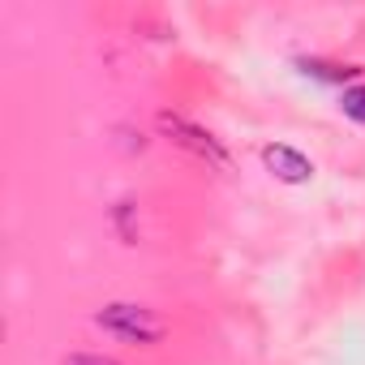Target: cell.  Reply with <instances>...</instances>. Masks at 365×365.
I'll use <instances>...</instances> for the list:
<instances>
[{
  "label": "cell",
  "mask_w": 365,
  "mask_h": 365,
  "mask_svg": "<svg viewBox=\"0 0 365 365\" xmlns=\"http://www.w3.org/2000/svg\"><path fill=\"white\" fill-rule=\"evenodd\" d=\"M95 322H99L108 335L129 339V344H155V339L168 331V327H163V318H159L155 309H146V305H129V301L103 305V309L95 314Z\"/></svg>",
  "instance_id": "1"
},
{
  "label": "cell",
  "mask_w": 365,
  "mask_h": 365,
  "mask_svg": "<svg viewBox=\"0 0 365 365\" xmlns=\"http://www.w3.org/2000/svg\"><path fill=\"white\" fill-rule=\"evenodd\" d=\"M159 125L180 142V146H190L194 155H202V159H211V163H220V168H228V150L207 133V129H198V125H190L185 116H172V112H163L159 116Z\"/></svg>",
  "instance_id": "2"
},
{
  "label": "cell",
  "mask_w": 365,
  "mask_h": 365,
  "mask_svg": "<svg viewBox=\"0 0 365 365\" xmlns=\"http://www.w3.org/2000/svg\"><path fill=\"white\" fill-rule=\"evenodd\" d=\"M262 163L279 180H288V185H305V180L314 176V163L301 150H292V146H262Z\"/></svg>",
  "instance_id": "3"
},
{
  "label": "cell",
  "mask_w": 365,
  "mask_h": 365,
  "mask_svg": "<svg viewBox=\"0 0 365 365\" xmlns=\"http://www.w3.org/2000/svg\"><path fill=\"white\" fill-rule=\"evenodd\" d=\"M339 108H344V116H352V120L365 125V86H348L344 99H339Z\"/></svg>",
  "instance_id": "4"
},
{
  "label": "cell",
  "mask_w": 365,
  "mask_h": 365,
  "mask_svg": "<svg viewBox=\"0 0 365 365\" xmlns=\"http://www.w3.org/2000/svg\"><path fill=\"white\" fill-rule=\"evenodd\" d=\"M65 365H120V361H112V356H103V352H78V356H69Z\"/></svg>",
  "instance_id": "5"
}]
</instances>
